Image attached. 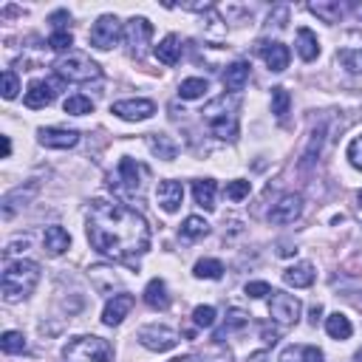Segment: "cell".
I'll list each match as a JSON object with an SVG mask.
<instances>
[{
    "label": "cell",
    "mask_w": 362,
    "mask_h": 362,
    "mask_svg": "<svg viewBox=\"0 0 362 362\" xmlns=\"http://www.w3.org/2000/svg\"><path fill=\"white\" fill-rule=\"evenodd\" d=\"M247 325H249V314H247V312H240V309H229L224 328L218 331V334H216L213 340H216V343H224V337H227V334H232V331H244Z\"/></svg>",
    "instance_id": "obj_30"
},
{
    "label": "cell",
    "mask_w": 362,
    "mask_h": 362,
    "mask_svg": "<svg viewBox=\"0 0 362 362\" xmlns=\"http://www.w3.org/2000/svg\"><path fill=\"white\" fill-rule=\"evenodd\" d=\"M144 303L156 312H164L170 309V294H167V283L162 278H153L147 286H144Z\"/></svg>",
    "instance_id": "obj_24"
},
{
    "label": "cell",
    "mask_w": 362,
    "mask_h": 362,
    "mask_svg": "<svg viewBox=\"0 0 362 362\" xmlns=\"http://www.w3.org/2000/svg\"><path fill=\"white\" fill-rule=\"evenodd\" d=\"M43 247H46V252H48L51 258H59L63 252H68L71 235H68L63 227H48L46 235H43Z\"/></svg>",
    "instance_id": "obj_23"
},
{
    "label": "cell",
    "mask_w": 362,
    "mask_h": 362,
    "mask_svg": "<svg viewBox=\"0 0 362 362\" xmlns=\"http://www.w3.org/2000/svg\"><path fill=\"white\" fill-rule=\"evenodd\" d=\"M119 37H122V23H119L116 15H102L94 26H90V35H88L90 46L99 48V51L113 48L119 43Z\"/></svg>",
    "instance_id": "obj_7"
},
{
    "label": "cell",
    "mask_w": 362,
    "mask_h": 362,
    "mask_svg": "<svg viewBox=\"0 0 362 362\" xmlns=\"http://www.w3.org/2000/svg\"><path fill=\"white\" fill-rule=\"evenodd\" d=\"M260 337H263V343H266V345H275V343L280 340L278 328H272L269 323H263V325H260Z\"/></svg>",
    "instance_id": "obj_48"
},
{
    "label": "cell",
    "mask_w": 362,
    "mask_h": 362,
    "mask_svg": "<svg viewBox=\"0 0 362 362\" xmlns=\"http://www.w3.org/2000/svg\"><path fill=\"white\" fill-rule=\"evenodd\" d=\"M193 323H196L198 328H213V325H216V309H213V306H196Z\"/></svg>",
    "instance_id": "obj_41"
},
{
    "label": "cell",
    "mask_w": 362,
    "mask_h": 362,
    "mask_svg": "<svg viewBox=\"0 0 362 362\" xmlns=\"http://www.w3.org/2000/svg\"><path fill=\"white\" fill-rule=\"evenodd\" d=\"M40 283V263L35 260H15L6 266L0 289H3V300L6 303H20L32 294Z\"/></svg>",
    "instance_id": "obj_2"
},
{
    "label": "cell",
    "mask_w": 362,
    "mask_h": 362,
    "mask_svg": "<svg viewBox=\"0 0 362 362\" xmlns=\"http://www.w3.org/2000/svg\"><path fill=\"white\" fill-rule=\"evenodd\" d=\"M249 71H252V66L247 63V59H235V63L224 71V88L229 90V94H238V90H244L247 82H249Z\"/></svg>",
    "instance_id": "obj_20"
},
{
    "label": "cell",
    "mask_w": 362,
    "mask_h": 362,
    "mask_svg": "<svg viewBox=\"0 0 362 362\" xmlns=\"http://www.w3.org/2000/svg\"><path fill=\"white\" fill-rule=\"evenodd\" d=\"M111 113L125 119V122H144V119L156 113V105L150 99H122V102L111 105Z\"/></svg>",
    "instance_id": "obj_12"
},
{
    "label": "cell",
    "mask_w": 362,
    "mask_h": 362,
    "mask_svg": "<svg viewBox=\"0 0 362 362\" xmlns=\"http://www.w3.org/2000/svg\"><path fill=\"white\" fill-rule=\"evenodd\" d=\"M139 343L147 348V351H159V354H164V351H173L175 345H178V334L170 328V325H159V323H153V325H144V328H139Z\"/></svg>",
    "instance_id": "obj_8"
},
{
    "label": "cell",
    "mask_w": 362,
    "mask_h": 362,
    "mask_svg": "<svg viewBox=\"0 0 362 362\" xmlns=\"http://www.w3.org/2000/svg\"><path fill=\"white\" fill-rule=\"evenodd\" d=\"M144 142H147V147H150V153L159 156V159H164V162H173V159L178 156V144H175L167 133H147Z\"/></svg>",
    "instance_id": "obj_22"
},
{
    "label": "cell",
    "mask_w": 362,
    "mask_h": 362,
    "mask_svg": "<svg viewBox=\"0 0 362 362\" xmlns=\"http://www.w3.org/2000/svg\"><path fill=\"white\" fill-rule=\"evenodd\" d=\"M144 175H147V167H142L133 159H122L116 170V178H111V187L119 190L125 198H139L144 193Z\"/></svg>",
    "instance_id": "obj_6"
},
{
    "label": "cell",
    "mask_w": 362,
    "mask_h": 362,
    "mask_svg": "<svg viewBox=\"0 0 362 362\" xmlns=\"http://www.w3.org/2000/svg\"><path fill=\"white\" fill-rule=\"evenodd\" d=\"M150 37H153V26H150V20L133 17V20L128 23V28H125V43H128V48H131V54H133L136 59L144 54V46H147Z\"/></svg>",
    "instance_id": "obj_14"
},
{
    "label": "cell",
    "mask_w": 362,
    "mask_h": 362,
    "mask_svg": "<svg viewBox=\"0 0 362 362\" xmlns=\"http://www.w3.org/2000/svg\"><path fill=\"white\" fill-rule=\"evenodd\" d=\"M297 54L300 59H306V63H312V59L320 57V40L317 35L312 32V28H297Z\"/></svg>",
    "instance_id": "obj_25"
},
{
    "label": "cell",
    "mask_w": 362,
    "mask_h": 362,
    "mask_svg": "<svg viewBox=\"0 0 362 362\" xmlns=\"http://www.w3.org/2000/svg\"><path fill=\"white\" fill-rule=\"evenodd\" d=\"M266 294H272V286H269L266 280H252V283H247V297L260 300V297H266Z\"/></svg>",
    "instance_id": "obj_45"
},
{
    "label": "cell",
    "mask_w": 362,
    "mask_h": 362,
    "mask_svg": "<svg viewBox=\"0 0 362 362\" xmlns=\"http://www.w3.org/2000/svg\"><path fill=\"white\" fill-rule=\"evenodd\" d=\"M37 136H40V144L51 150H68V147H77L79 142V133L68 128H40Z\"/></svg>",
    "instance_id": "obj_16"
},
{
    "label": "cell",
    "mask_w": 362,
    "mask_h": 362,
    "mask_svg": "<svg viewBox=\"0 0 362 362\" xmlns=\"http://www.w3.org/2000/svg\"><path fill=\"white\" fill-rule=\"evenodd\" d=\"M71 46H74V37L68 35V28H66V32H54V35L48 37V48H54V51H59V54H63V51L71 54Z\"/></svg>",
    "instance_id": "obj_42"
},
{
    "label": "cell",
    "mask_w": 362,
    "mask_h": 362,
    "mask_svg": "<svg viewBox=\"0 0 362 362\" xmlns=\"http://www.w3.org/2000/svg\"><path fill=\"white\" fill-rule=\"evenodd\" d=\"M249 362H269V351H255L249 356Z\"/></svg>",
    "instance_id": "obj_51"
},
{
    "label": "cell",
    "mask_w": 362,
    "mask_h": 362,
    "mask_svg": "<svg viewBox=\"0 0 362 362\" xmlns=\"http://www.w3.org/2000/svg\"><path fill=\"white\" fill-rule=\"evenodd\" d=\"M196 278H204V280H221L224 278V263L216 260V258H204L196 263Z\"/></svg>",
    "instance_id": "obj_32"
},
{
    "label": "cell",
    "mask_w": 362,
    "mask_h": 362,
    "mask_svg": "<svg viewBox=\"0 0 362 362\" xmlns=\"http://www.w3.org/2000/svg\"><path fill=\"white\" fill-rule=\"evenodd\" d=\"M356 198H359V204H362V190H359V196H356Z\"/></svg>",
    "instance_id": "obj_57"
},
{
    "label": "cell",
    "mask_w": 362,
    "mask_h": 362,
    "mask_svg": "<svg viewBox=\"0 0 362 362\" xmlns=\"http://www.w3.org/2000/svg\"><path fill=\"white\" fill-rule=\"evenodd\" d=\"M156 201L159 207L164 209V213H175V209L181 207V201H184V187H181V181H159V187H156Z\"/></svg>",
    "instance_id": "obj_17"
},
{
    "label": "cell",
    "mask_w": 362,
    "mask_h": 362,
    "mask_svg": "<svg viewBox=\"0 0 362 362\" xmlns=\"http://www.w3.org/2000/svg\"><path fill=\"white\" fill-rule=\"evenodd\" d=\"M63 108H66V113H71V116H85V113L94 111V102H90L88 97H82V94H74V97L66 99Z\"/></svg>",
    "instance_id": "obj_39"
},
{
    "label": "cell",
    "mask_w": 362,
    "mask_h": 362,
    "mask_svg": "<svg viewBox=\"0 0 362 362\" xmlns=\"http://www.w3.org/2000/svg\"><path fill=\"white\" fill-rule=\"evenodd\" d=\"M66 20H71V15H68L66 9H59V12H54V15H51V23L57 26V32H66V28H63V26H66Z\"/></svg>",
    "instance_id": "obj_49"
},
{
    "label": "cell",
    "mask_w": 362,
    "mask_h": 362,
    "mask_svg": "<svg viewBox=\"0 0 362 362\" xmlns=\"http://www.w3.org/2000/svg\"><path fill=\"white\" fill-rule=\"evenodd\" d=\"M300 213H303V198H300L297 193H286L278 198V204L272 207V224H294L300 218Z\"/></svg>",
    "instance_id": "obj_13"
},
{
    "label": "cell",
    "mask_w": 362,
    "mask_h": 362,
    "mask_svg": "<svg viewBox=\"0 0 362 362\" xmlns=\"http://www.w3.org/2000/svg\"><path fill=\"white\" fill-rule=\"evenodd\" d=\"M153 54H156L159 63H164V66H175V63H178V57H181V43H178V37H175V35H167V37L153 48Z\"/></svg>",
    "instance_id": "obj_27"
},
{
    "label": "cell",
    "mask_w": 362,
    "mask_h": 362,
    "mask_svg": "<svg viewBox=\"0 0 362 362\" xmlns=\"http://www.w3.org/2000/svg\"><path fill=\"white\" fill-rule=\"evenodd\" d=\"M303 356H306V345H289L283 348L278 362H303Z\"/></svg>",
    "instance_id": "obj_46"
},
{
    "label": "cell",
    "mask_w": 362,
    "mask_h": 362,
    "mask_svg": "<svg viewBox=\"0 0 362 362\" xmlns=\"http://www.w3.org/2000/svg\"><path fill=\"white\" fill-rule=\"evenodd\" d=\"M286 23H289V9H286V6H278L275 12L269 15V28H272V26H275V28H283Z\"/></svg>",
    "instance_id": "obj_47"
},
{
    "label": "cell",
    "mask_w": 362,
    "mask_h": 362,
    "mask_svg": "<svg viewBox=\"0 0 362 362\" xmlns=\"http://www.w3.org/2000/svg\"><path fill=\"white\" fill-rule=\"evenodd\" d=\"M289 105H292V97H289V90L286 88H272V113H275L278 119H283L289 113Z\"/></svg>",
    "instance_id": "obj_38"
},
{
    "label": "cell",
    "mask_w": 362,
    "mask_h": 362,
    "mask_svg": "<svg viewBox=\"0 0 362 362\" xmlns=\"http://www.w3.org/2000/svg\"><path fill=\"white\" fill-rule=\"evenodd\" d=\"M207 79L204 77H190V79H184L178 85V97L181 99H201L204 94H207Z\"/></svg>",
    "instance_id": "obj_34"
},
{
    "label": "cell",
    "mask_w": 362,
    "mask_h": 362,
    "mask_svg": "<svg viewBox=\"0 0 362 362\" xmlns=\"http://www.w3.org/2000/svg\"><path fill=\"white\" fill-rule=\"evenodd\" d=\"M337 63L351 71V74H362V48H343L337 51Z\"/></svg>",
    "instance_id": "obj_35"
},
{
    "label": "cell",
    "mask_w": 362,
    "mask_h": 362,
    "mask_svg": "<svg viewBox=\"0 0 362 362\" xmlns=\"http://www.w3.org/2000/svg\"><path fill=\"white\" fill-rule=\"evenodd\" d=\"M0 348H3V354H26L28 343L20 331H6V334L0 337Z\"/></svg>",
    "instance_id": "obj_37"
},
{
    "label": "cell",
    "mask_w": 362,
    "mask_h": 362,
    "mask_svg": "<svg viewBox=\"0 0 362 362\" xmlns=\"http://www.w3.org/2000/svg\"><path fill=\"white\" fill-rule=\"evenodd\" d=\"M320 314H323V309L320 306H312V312H309V317H312V323L317 325V320H320Z\"/></svg>",
    "instance_id": "obj_53"
},
{
    "label": "cell",
    "mask_w": 362,
    "mask_h": 362,
    "mask_svg": "<svg viewBox=\"0 0 362 362\" xmlns=\"http://www.w3.org/2000/svg\"><path fill=\"white\" fill-rule=\"evenodd\" d=\"M59 88H63L59 79H35L32 85H28L23 102H26V108H46V105H51L57 99Z\"/></svg>",
    "instance_id": "obj_11"
},
{
    "label": "cell",
    "mask_w": 362,
    "mask_h": 362,
    "mask_svg": "<svg viewBox=\"0 0 362 362\" xmlns=\"http://www.w3.org/2000/svg\"><path fill=\"white\" fill-rule=\"evenodd\" d=\"M258 51H260V57L266 59L269 71L283 74V71L289 68V48H286L283 43H258Z\"/></svg>",
    "instance_id": "obj_19"
},
{
    "label": "cell",
    "mask_w": 362,
    "mask_h": 362,
    "mask_svg": "<svg viewBox=\"0 0 362 362\" xmlns=\"http://www.w3.org/2000/svg\"><path fill=\"white\" fill-rule=\"evenodd\" d=\"M249 193H252V184H249V181H244V178H235V181H229V184H227V198L229 201H244Z\"/></svg>",
    "instance_id": "obj_40"
},
{
    "label": "cell",
    "mask_w": 362,
    "mask_h": 362,
    "mask_svg": "<svg viewBox=\"0 0 362 362\" xmlns=\"http://www.w3.org/2000/svg\"><path fill=\"white\" fill-rule=\"evenodd\" d=\"M269 317L280 325H294L300 320V300L286 292H272L269 294Z\"/></svg>",
    "instance_id": "obj_9"
},
{
    "label": "cell",
    "mask_w": 362,
    "mask_h": 362,
    "mask_svg": "<svg viewBox=\"0 0 362 362\" xmlns=\"http://www.w3.org/2000/svg\"><path fill=\"white\" fill-rule=\"evenodd\" d=\"M54 71H57L59 79H68V82H90V79L102 77V68L88 54H79V51L63 54L54 63Z\"/></svg>",
    "instance_id": "obj_5"
},
{
    "label": "cell",
    "mask_w": 362,
    "mask_h": 362,
    "mask_svg": "<svg viewBox=\"0 0 362 362\" xmlns=\"http://www.w3.org/2000/svg\"><path fill=\"white\" fill-rule=\"evenodd\" d=\"M9 156H12V139L3 136V159H9Z\"/></svg>",
    "instance_id": "obj_52"
},
{
    "label": "cell",
    "mask_w": 362,
    "mask_h": 362,
    "mask_svg": "<svg viewBox=\"0 0 362 362\" xmlns=\"http://www.w3.org/2000/svg\"><path fill=\"white\" fill-rule=\"evenodd\" d=\"M17 90H20V79L12 68L3 71V99H15L17 97Z\"/></svg>",
    "instance_id": "obj_43"
},
{
    "label": "cell",
    "mask_w": 362,
    "mask_h": 362,
    "mask_svg": "<svg viewBox=\"0 0 362 362\" xmlns=\"http://www.w3.org/2000/svg\"><path fill=\"white\" fill-rule=\"evenodd\" d=\"M303 362H325V356H323V351H320L317 345H306V356H303Z\"/></svg>",
    "instance_id": "obj_50"
},
{
    "label": "cell",
    "mask_w": 362,
    "mask_h": 362,
    "mask_svg": "<svg viewBox=\"0 0 362 362\" xmlns=\"http://www.w3.org/2000/svg\"><path fill=\"white\" fill-rule=\"evenodd\" d=\"M198 359H201V362H232V351H229L224 343H216V340H213V345H207V348L198 354Z\"/></svg>",
    "instance_id": "obj_36"
},
{
    "label": "cell",
    "mask_w": 362,
    "mask_h": 362,
    "mask_svg": "<svg viewBox=\"0 0 362 362\" xmlns=\"http://www.w3.org/2000/svg\"><path fill=\"white\" fill-rule=\"evenodd\" d=\"M88 240L99 255L133 263L150 249V227L139 209L99 198L88 209Z\"/></svg>",
    "instance_id": "obj_1"
},
{
    "label": "cell",
    "mask_w": 362,
    "mask_h": 362,
    "mask_svg": "<svg viewBox=\"0 0 362 362\" xmlns=\"http://www.w3.org/2000/svg\"><path fill=\"white\" fill-rule=\"evenodd\" d=\"M314 278H317V272H314V266L312 263H294V266H289L286 272H283V283L286 286H294V289H309L312 283H314Z\"/></svg>",
    "instance_id": "obj_21"
},
{
    "label": "cell",
    "mask_w": 362,
    "mask_h": 362,
    "mask_svg": "<svg viewBox=\"0 0 362 362\" xmlns=\"http://www.w3.org/2000/svg\"><path fill=\"white\" fill-rule=\"evenodd\" d=\"M207 235H209V224L201 216H190V218H184V224H181V238H187V240H198V238H207Z\"/></svg>",
    "instance_id": "obj_33"
},
{
    "label": "cell",
    "mask_w": 362,
    "mask_h": 362,
    "mask_svg": "<svg viewBox=\"0 0 362 362\" xmlns=\"http://www.w3.org/2000/svg\"><path fill=\"white\" fill-rule=\"evenodd\" d=\"M356 362H362V348H359V351H356Z\"/></svg>",
    "instance_id": "obj_56"
},
{
    "label": "cell",
    "mask_w": 362,
    "mask_h": 362,
    "mask_svg": "<svg viewBox=\"0 0 362 362\" xmlns=\"http://www.w3.org/2000/svg\"><path fill=\"white\" fill-rule=\"evenodd\" d=\"M323 144H325V125H317V131H314L312 139H309V147H306V153H303V162H300V167L309 170V167L320 159Z\"/></svg>",
    "instance_id": "obj_29"
},
{
    "label": "cell",
    "mask_w": 362,
    "mask_h": 362,
    "mask_svg": "<svg viewBox=\"0 0 362 362\" xmlns=\"http://www.w3.org/2000/svg\"><path fill=\"white\" fill-rule=\"evenodd\" d=\"M37 193H40V184H37V181H26V184H20V187H15L12 193H6V196H3V207H0L3 218H6V221L15 218L23 207L32 204V198H35Z\"/></svg>",
    "instance_id": "obj_10"
},
{
    "label": "cell",
    "mask_w": 362,
    "mask_h": 362,
    "mask_svg": "<svg viewBox=\"0 0 362 362\" xmlns=\"http://www.w3.org/2000/svg\"><path fill=\"white\" fill-rule=\"evenodd\" d=\"M345 156H348V162H351L356 170H362V136L351 139V144H348V150H345Z\"/></svg>",
    "instance_id": "obj_44"
},
{
    "label": "cell",
    "mask_w": 362,
    "mask_h": 362,
    "mask_svg": "<svg viewBox=\"0 0 362 362\" xmlns=\"http://www.w3.org/2000/svg\"><path fill=\"white\" fill-rule=\"evenodd\" d=\"M351 15H356L362 20V3H351Z\"/></svg>",
    "instance_id": "obj_55"
},
{
    "label": "cell",
    "mask_w": 362,
    "mask_h": 362,
    "mask_svg": "<svg viewBox=\"0 0 362 362\" xmlns=\"http://www.w3.org/2000/svg\"><path fill=\"white\" fill-rule=\"evenodd\" d=\"M309 12L317 15L323 23H340L351 12V3H343V0H314V3H309Z\"/></svg>",
    "instance_id": "obj_18"
},
{
    "label": "cell",
    "mask_w": 362,
    "mask_h": 362,
    "mask_svg": "<svg viewBox=\"0 0 362 362\" xmlns=\"http://www.w3.org/2000/svg\"><path fill=\"white\" fill-rule=\"evenodd\" d=\"M216 181L213 178H198L193 184V196H196V204L201 209H216Z\"/></svg>",
    "instance_id": "obj_26"
},
{
    "label": "cell",
    "mask_w": 362,
    "mask_h": 362,
    "mask_svg": "<svg viewBox=\"0 0 362 362\" xmlns=\"http://www.w3.org/2000/svg\"><path fill=\"white\" fill-rule=\"evenodd\" d=\"M204 122L209 125V131H213L218 139L224 142H235L238 139V99L229 94L213 99V102H207L204 111Z\"/></svg>",
    "instance_id": "obj_3"
},
{
    "label": "cell",
    "mask_w": 362,
    "mask_h": 362,
    "mask_svg": "<svg viewBox=\"0 0 362 362\" xmlns=\"http://www.w3.org/2000/svg\"><path fill=\"white\" fill-rule=\"evenodd\" d=\"M133 294H128V292H119V294H113L108 303H105V309H102V323L105 325H119L128 314H131V309H133Z\"/></svg>",
    "instance_id": "obj_15"
},
{
    "label": "cell",
    "mask_w": 362,
    "mask_h": 362,
    "mask_svg": "<svg viewBox=\"0 0 362 362\" xmlns=\"http://www.w3.org/2000/svg\"><path fill=\"white\" fill-rule=\"evenodd\" d=\"M173 362H201L196 354H187V356H178V359H173Z\"/></svg>",
    "instance_id": "obj_54"
},
{
    "label": "cell",
    "mask_w": 362,
    "mask_h": 362,
    "mask_svg": "<svg viewBox=\"0 0 362 362\" xmlns=\"http://www.w3.org/2000/svg\"><path fill=\"white\" fill-rule=\"evenodd\" d=\"M325 331H328L331 340H348L354 334V325H351V320L345 314L334 312L331 317H325Z\"/></svg>",
    "instance_id": "obj_28"
},
{
    "label": "cell",
    "mask_w": 362,
    "mask_h": 362,
    "mask_svg": "<svg viewBox=\"0 0 362 362\" xmlns=\"http://www.w3.org/2000/svg\"><path fill=\"white\" fill-rule=\"evenodd\" d=\"M63 356H66V362H113V348L102 337L82 334L66 345Z\"/></svg>",
    "instance_id": "obj_4"
},
{
    "label": "cell",
    "mask_w": 362,
    "mask_h": 362,
    "mask_svg": "<svg viewBox=\"0 0 362 362\" xmlns=\"http://www.w3.org/2000/svg\"><path fill=\"white\" fill-rule=\"evenodd\" d=\"M88 278L94 280L97 292H113V286H119V278L113 275V269H108V266H90Z\"/></svg>",
    "instance_id": "obj_31"
}]
</instances>
